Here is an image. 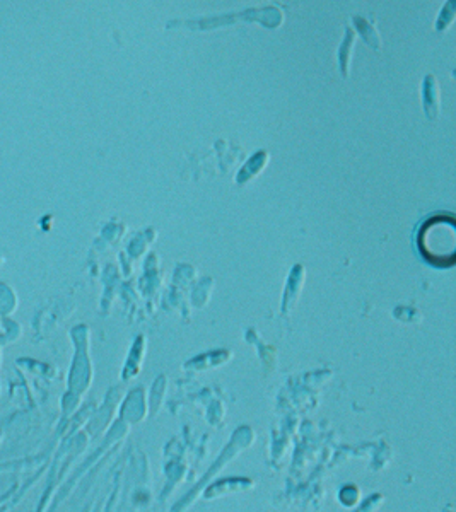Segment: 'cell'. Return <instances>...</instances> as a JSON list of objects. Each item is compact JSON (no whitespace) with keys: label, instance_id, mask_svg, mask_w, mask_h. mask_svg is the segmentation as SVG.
<instances>
[{"label":"cell","instance_id":"6da1fadb","mask_svg":"<svg viewBox=\"0 0 456 512\" xmlns=\"http://www.w3.org/2000/svg\"><path fill=\"white\" fill-rule=\"evenodd\" d=\"M417 243L422 256L434 267H451L455 263V221L445 216L429 219Z\"/></svg>","mask_w":456,"mask_h":512}]
</instances>
